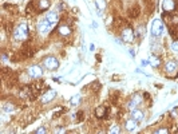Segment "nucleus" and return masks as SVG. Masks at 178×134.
<instances>
[{"mask_svg": "<svg viewBox=\"0 0 178 134\" xmlns=\"http://www.w3.org/2000/svg\"><path fill=\"white\" fill-rule=\"evenodd\" d=\"M14 36L16 40H24L28 38V27L27 24H20V26H18V28L14 31Z\"/></svg>", "mask_w": 178, "mask_h": 134, "instance_id": "obj_1", "label": "nucleus"}, {"mask_svg": "<svg viewBox=\"0 0 178 134\" xmlns=\"http://www.w3.org/2000/svg\"><path fill=\"white\" fill-rule=\"evenodd\" d=\"M163 34V23H162L161 19H154L151 24V35L158 38Z\"/></svg>", "mask_w": 178, "mask_h": 134, "instance_id": "obj_2", "label": "nucleus"}, {"mask_svg": "<svg viewBox=\"0 0 178 134\" xmlns=\"http://www.w3.org/2000/svg\"><path fill=\"white\" fill-rule=\"evenodd\" d=\"M43 64H44L46 68H48V70H56V68L59 67V62L58 59L54 58V57H47L43 59Z\"/></svg>", "mask_w": 178, "mask_h": 134, "instance_id": "obj_3", "label": "nucleus"}, {"mask_svg": "<svg viewBox=\"0 0 178 134\" xmlns=\"http://www.w3.org/2000/svg\"><path fill=\"white\" fill-rule=\"evenodd\" d=\"M51 23H50L47 19L44 20H40L39 23H37V31H39L40 35H46V34L50 32V30H51Z\"/></svg>", "mask_w": 178, "mask_h": 134, "instance_id": "obj_4", "label": "nucleus"}, {"mask_svg": "<svg viewBox=\"0 0 178 134\" xmlns=\"http://www.w3.org/2000/svg\"><path fill=\"white\" fill-rule=\"evenodd\" d=\"M122 40L126 43H130L134 40V36H135V34H134V31L130 28V27H126V28L122 30Z\"/></svg>", "mask_w": 178, "mask_h": 134, "instance_id": "obj_5", "label": "nucleus"}, {"mask_svg": "<svg viewBox=\"0 0 178 134\" xmlns=\"http://www.w3.org/2000/svg\"><path fill=\"white\" fill-rule=\"evenodd\" d=\"M27 73H28V75H30L31 78H39V77H42L43 71H42V68H40V66H36V64H34V66L28 67Z\"/></svg>", "mask_w": 178, "mask_h": 134, "instance_id": "obj_6", "label": "nucleus"}, {"mask_svg": "<svg viewBox=\"0 0 178 134\" xmlns=\"http://www.w3.org/2000/svg\"><path fill=\"white\" fill-rule=\"evenodd\" d=\"M55 96H56V91H55V90H48V91L44 93V94L42 95L40 101H42V103H48V102H51Z\"/></svg>", "mask_w": 178, "mask_h": 134, "instance_id": "obj_7", "label": "nucleus"}, {"mask_svg": "<svg viewBox=\"0 0 178 134\" xmlns=\"http://www.w3.org/2000/svg\"><path fill=\"white\" fill-rule=\"evenodd\" d=\"M162 8H163V11H166V12L174 11L176 10V2H174V0H163Z\"/></svg>", "mask_w": 178, "mask_h": 134, "instance_id": "obj_8", "label": "nucleus"}, {"mask_svg": "<svg viewBox=\"0 0 178 134\" xmlns=\"http://www.w3.org/2000/svg\"><path fill=\"white\" fill-rule=\"evenodd\" d=\"M46 19L51 23V26H55L56 23H58V20H59V18H58V14L54 11H51V12H48V14L46 15Z\"/></svg>", "mask_w": 178, "mask_h": 134, "instance_id": "obj_9", "label": "nucleus"}, {"mask_svg": "<svg viewBox=\"0 0 178 134\" xmlns=\"http://www.w3.org/2000/svg\"><path fill=\"white\" fill-rule=\"evenodd\" d=\"M142 102V95L141 94H135L133 96V99L129 102V109H134L137 105H139Z\"/></svg>", "mask_w": 178, "mask_h": 134, "instance_id": "obj_10", "label": "nucleus"}, {"mask_svg": "<svg viewBox=\"0 0 178 134\" xmlns=\"http://www.w3.org/2000/svg\"><path fill=\"white\" fill-rule=\"evenodd\" d=\"M165 68H166L167 73H176L177 68H178V64L176 60H169L166 63V66H165Z\"/></svg>", "mask_w": 178, "mask_h": 134, "instance_id": "obj_11", "label": "nucleus"}, {"mask_svg": "<svg viewBox=\"0 0 178 134\" xmlns=\"http://www.w3.org/2000/svg\"><path fill=\"white\" fill-rule=\"evenodd\" d=\"M106 0H95V7L98 8V14H101L102 11L106 10Z\"/></svg>", "mask_w": 178, "mask_h": 134, "instance_id": "obj_12", "label": "nucleus"}, {"mask_svg": "<svg viewBox=\"0 0 178 134\" xmlns=\"http://www.w3.org/2000/svg\"><path fill=\"white\" fill-rule=\"evenodd\" d=\"M137 127V121L134 119V118H131V119H127L126 121V129L129 130V132H133V130H135Z\"/></svg>", "mask_w": 178, "mask_h": 134, "instance_id": "obj_13", "label": "nucleus"}, {"mask_svg": "<svg viewBox=\"0 0 178 134\" xmlns=\"http://www.w3.org/2000/svg\"><path fill=\"white\" fill-rule=\"evenodd\" d=\"M58 31H59V34H60V35H63V36H67V35H70V34H71L70 27L64 26V24H62V26L58 28Z\"/></svg>", "mask_w": 178, "mask_h": 134, "instance_id": "obj_14", "label": "nucleus"}, {"mask_svg": "<svg viewBox=\"0 0 178 134\" xmlns=\"http://www.w3.org/2000/svg\"><path fill=\"white\" fill-rule=\"evenodd\" d=\"M131 115H133V118L137 122H141V121H143V118H145V115H143V113L141 110H134Z\"/></svg>", "mask_w": 178, "mask_h": 134, "instance_id": "obj_15", "label": "nucleus"}, {"mask_svg": "<svg viewBox=\"0 0 178 134\" xmlns=\"http://www.w3.org/2000/svg\"><path fill=\"white\" fill-rule=\"evenodd\" d=\"M149 60H150V66H153V67H158L161 64V59L158 57H155V55H151L149 58Z\"/></svg>", "mask_w": 178, "mask_h": 134, "instance_id": "obj_16", "label": "nucleus"}, {"mask_svg": "<svg viewBox=\"0 0 178 134\" xmlns=\"http://www.w3.org/2000/svg\"><path fill=\"white\" fill-rule=\"evenodd\" d=\"M50 0H39V8L42 11H46V10H48L50 8Z\"/></svg>", "mask_w": 178, "mask_h": 134, "instance_id": "obj_17", "label": "nucleus"}, {"mask_svg": "<svg viewBox=\"0 0 178 134\" xmlns=\"http://www.w3.org/2000/svg\"><path fill=\"white\" fill-rule=\"evenodd\" d=\"M146 30H145V26H138V28L134 34H135V36H138V38H143V35H145Z\"/></svg>", "mask_w": 178, "mask_h": 134, "instance_id": "obj_18", "label": "nucleus"}, {"mask_svg": "<svg viewBox=\"0 0 178 134\" xmlns=\"http://www.w3.org/2000/svg\"><path fill=\"white\" fill-rule=\"evenodd\" d=\"M79 101H80V95L76 94L75 96H73V98H71L70 103H71V105H78V103H79Z\"/></svg>", "mask_w": 178, "mask_h": 134, "instance_id": "obj_19", "label": "nucleus"}, {"mask_svg": "<svg viewBox=\"0 0 178 134\" xmlns=\"http://www.w3.org/2000/svg\"><path fill=\"white\" fill-rule=\"evenodd\" d=\"M108 132H110V133H119V132H121V129H119V126H117V125H112Z\"/></svg>", "mask_w": 178, "mask_h": 134, "instance_id": "obj_20", "label": "nucleus"}, {"mask_svg": "<svg viewBox=\"0 0 178 134\" xmlns=\"http://www.w3.org/2000/svg\"><path fill=\"white\" fill-rule=\"evenodd\" d=\"M170 47H171V50H173L174 52H178V39H177V40H174V42L171 43Z\"/></svg>", "mask_w": 178, "mask_h": 134, "instance_id": "obj_21", "label": "nucleus"}, {"mask_svg": "<svg viewBox=\"0 0 178 134\" xmlns=\"http://www.w3.org/2000/svg\"><path fill=\"white\" fill-rule=\"evenodd\" d=\"M3 110H4V111H7V113H9V111H12V110H14V106H9V103H5L4 106H3Z\"/></svg>", "mask_w": 178, "mask_h": 134, "instance_id": "obj_22", "label": "nucleus"}, {"mask_svg": "<svg viewBox=\"0 0 178 134\" xmlns=\"http://www.w3.org/2000/svg\"><path fill=\"white\" fill-rule=\"evenodd\" d=\"M155 133L157 134H166V133H169V130L167 129H158Z\"/></svg>", "mask_w": 178, "mask_h": 134, "instance_id": "obj_23", "label": "nucleus"}, {"mask_svg": "<svg viewBox=\"0 0 178 134\" xmlns=\"http://www.w3.org/2000/svg\"><path fill=\"white\" fill-rule=\"evenodd\" d=\"M47 130H46V127H39V129L36 130L35 133H37V134H42V133H46Z\"/></svg>", "mask_w": 178, "mask_h": 134, "instance_id": "obj_24", "label": "nucleus"}, {"mask_svg": "<svg viewBox=\"0 0 178 134\" xmlns=\"http://www.w3.org/2000/svg\"><path fill=\"white\" fill-rule=\"evenodd\" d=\"M141 64H142V66H147V64H150V60H147V59H143Z\"/></svg>", "mask_w": 178, "mask_h": 134, "instance_id": "obj_25", "label": "nucleus"}]
</instances>
